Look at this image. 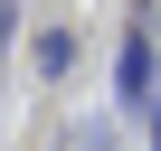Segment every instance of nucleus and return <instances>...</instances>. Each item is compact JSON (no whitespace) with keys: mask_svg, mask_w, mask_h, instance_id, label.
<instances>
[{"mask_svg":"<svg viewBox=\"0 0 161 151\" xmlns=\"http://www.w3.org/2000/svg\"><path fill=\"white\" fill-rule=\"evenodd\" d=\"M86 151H104V142H86Z\"/></svg>","mask_w":161,"mask_h":151,"instance_id":"obj_1","label":"nucleus"}]
</instances>
